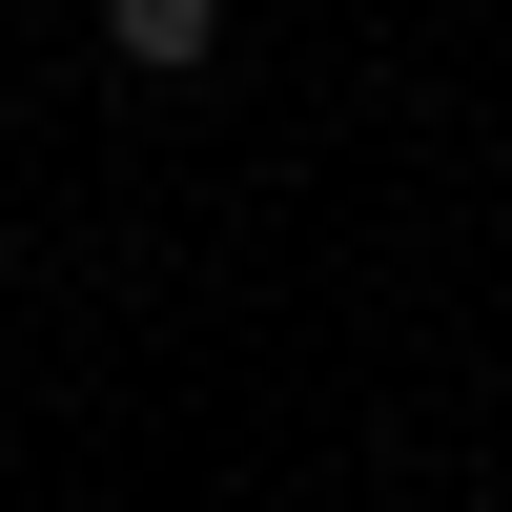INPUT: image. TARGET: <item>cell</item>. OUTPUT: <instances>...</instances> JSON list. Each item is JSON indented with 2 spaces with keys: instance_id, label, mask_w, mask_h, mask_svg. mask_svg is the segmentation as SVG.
Returning <instances> with one entry per match:
<instances>
[{
  "instance_id": "cell-1",
  "label": "cell",
  "mask_w": 512,
  "mask_h": 512,
  "mask_svg": "<svg viewBox=\"0 0 512 512\" xmlns=\"http://www.w3.org/2000/svg\"><path fill=\"white\" fill-rule=\"evenodd\" d=\"M205 41H226V0H103V62H144V82H185Z\"/></svg>"
}]
</instances>
